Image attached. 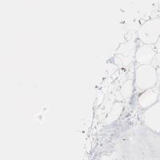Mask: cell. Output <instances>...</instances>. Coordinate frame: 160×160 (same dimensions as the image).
Returning <instances> with one entry per match:
<instances>
[{
    "mask_svg": "<svg viewBox=\"0 0 160 160\" xmlns=\"http://www.w3.org/2000/svg\"><path fill=\"white\" fill-rule=\"evenodd\" d=\"M145 125L151 131L160 133V99L151 108L146 110L143 115Z\"/></svg>",
    "mask_w": 160,
    "mask_h": 160,
    "instance_id": "3",
    "label": "cell"
},
{
    "mask_svg": "<svg viewBox=\"0 0 160 160\" xmlns=\"http://www.w3.org/2000/svg\"><path fill=\"white\" fill-rule=\"evenodd\" d=\"M156 54L155 45L143 44L135 52V59L139 65H151Z\"/></svg>",
    "mask_w": 160,
    "mask_h": 160,
    "instance_id": "4",
    "label": "cell"
},
{
    "mask_svg": "<svg viewBox=\"0 0 160 160\" xmlns=\"http://www.w3.org/2000/svg\"><path fill=\"white\" fill-rule=\"evenodd\" d=\"M151 65L154 67V68H155L157 69V68H158L160 66V54H158L157 53L156 55H155V58H154V60H153L152 63H151Z\"/></svg>",
    "mask_w": 160,
    "mask_h": 160,
    "instance_id": "8",
    "label": "cell"
},
{
    "mask_svg": "<svg viewBox=\"0 0 160 160\" xmlns=\"http://www.w3.org/2000/svg\"><path fill=\"white\" fill-rule=\"evenodd\" d=\"M122 111V103L118 102V103H115L113 107L112 110L110 112V114L108 115V118H107V122L108 123H111V122H114L117 118L119 117V115H121V112Z\"/></svg>",
    "mask_w": 160,
    "mask_h": 160,
    "instance_id": "6",
    "label": "cell"
},
{
    "mask_svg": "<svg viewBox=\"0 0 160 160\" xmlns=\"http://www.w3.org/2000/svg\"><path fill=\"white\" fill-rule=\"evenodd\" d=\"M158 91H159V95H160V82H159V86H158Z\"/></svg>",
    "mask_w": 160,
    "mask_h": 160,
    "instance_id": "11",
    "label": "cell"
},
{
    "mask_svg": "<svg viewBox=\"0 0 160 160\" xmlns=\"http://www.w3.org/2000/svg\"><path fill=\"white\" fill-rule=\"evenodd\" d=\"M158 82L157 69L152 65H140L135 71V83L138 89L145 91L156 87Z\"/></svg>",
    "mask_w": 160,
    "mask_h": 160,
    "instance_id": "1",
    "label": "cell"
},
{
    "mask_svg": "<svg viewBox=\"0 0 160 160\" xmlns=\"http://www.w3.org/2000/svg\"><path fill=\"white\" fill-rule=\"evenodd\" d=\"M157 73H158V81H160V66L157 68Z\"/></svg>",
    "mask_w": 160,
    "mask_h": 160,
    "instance_id": "10",
    "label": "cell"
},
{
    "mask_svg": "<svg viewBox=\"0 0 160 160\" xmlns=\"http://www.w3.org/2000/svg\"><path fill=\"white\" fill-rule=\"evenodd\" d=\"M120 92H121V94H122V95L124 98H130L131 96V95H132L133 92L132 81H130L129 80L128 82H126L122 85V88H121Z\"/></svg>",
    "mask_w": 160,
    "mask_h": 160,
    "instance_id": "7",
    "label": "cell"
},
{
    "mask_svg": "<svg viewBox=\"0 0 160 160\" xmlns=\"http://www.w3.org/2000/svg\"><path fill=\"white\" fill-rule=\"evenodd\" d=\"M138 37L143 44L155 45L160 38L159 18H153L145 22L138 30Z\"/></svg>",
    "mask_w": 160,
    "mask_h": 160,
    "instance_id": "2",
    "label": "cell"
},
{
    "mask_svg": "<svg viewBox=\"0 0 160 160\" xmlns=\"http://www.w3.org/2000/svg\"><path fill=\"white\" fill-rule=\"evenodd\" d=\"M155 50H156L157 53H158V54H160V38H158V42L155 43Z\"/></svg>",
    "mask_w": 160,
    "mask_h": 160,
    "instance_id": "9",
    "label": "cell"
},
{
    "mask_svg": "<svg viewBox=\"0 0 160 160\" xmlns=\"http://www.w3.org/2000/svg\"><path fill=\"white\" fill-rule=\"evenodd\" d=\"M159 98L160 95L158 88H157V87H155L154 88L143 91L138 97V103L140 106V108L147 110L157 103L159 100Z\"/></svg>",
    "mask_w": 160,
    "mask_h": 160,
    "instance_id": "5",
    "label": "cell"
}]
</instances>
